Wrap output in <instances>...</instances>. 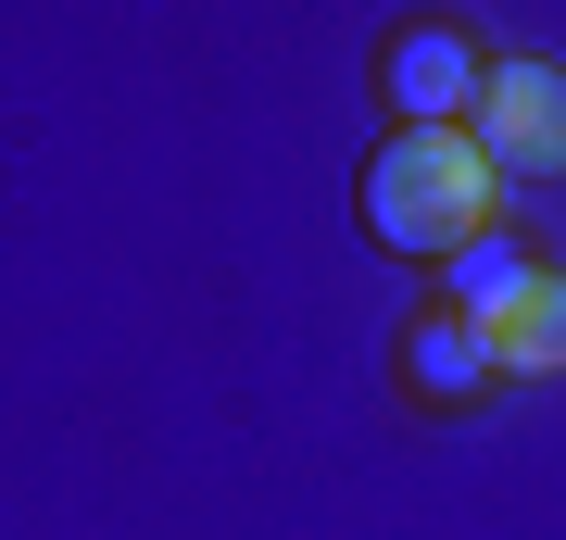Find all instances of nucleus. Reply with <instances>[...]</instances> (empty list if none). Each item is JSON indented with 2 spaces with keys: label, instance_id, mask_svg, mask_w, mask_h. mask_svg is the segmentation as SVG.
<instances>
[{
  "label": "nucleus",
  "instance_id": "nucleus-1",
  "mask_svg": "<svg viewBox=\"0 0 566 540\" xmlns=\"http://www.w3.org/2000/svg\"><path fill=\"white\" fill-rule=\"evenodd\" d=\"M491 201H504V177H491V151L465 139V126H403L378 163H365V240L378 252H465V240H491Z\"/></svg>",
  "mask_w": 566,
  "mask_h": 540
},
{
  "label": "nucleus",
  "instance_id": "nucleus-6",
  "mask_svg": "<svg viewBox=\"0 0 566 540\" xmlns=\"http://www.w3.org/2000/svg\"><path fill=\"white\" fill-rule=\"evenodd\" d=\"M528 277H542V252H528L516 226H491V240H465V252H453V315H465V327H491Z\"/></svg>",
  "mask_w": 566,
  "mask_h": 540
},
{
  "label": "nucleus",
  "instance_id": "nucleus-5",
  "mask_svg": "<svg viewBox=\"0 0 566 540\" xmlns=\"http://www.w3.org/2000/svg\"><path fill=\"white\" fill-rule=\"evenodd\" d=\"M554 364H566V264H542L491 315V378H554Z\"/></svg>",
  "mask_w": 566,
  "mask_h": 540
},
{
  "label": "nucleus",
  "instance_id": "nucleus-3",
  "mask_svg": "<svg viewBox=\"0 0 566 540\" xmlns=\"http://www.w3.org/2000/svg\"><path fill=\"white\" fill-rule=\"evenodd\" d=\"M491 88V63L465 51V25H403L390 39V100H403V126H465Z\"/></svg>",
  "mask_w": 566,
  "mask_h": 540
},
{
  "label": "nucleus",
  "instance_id": "nucleus-4",
  "mask_svg": "<svg viewBox=\"0 0 566 540\" xmlns=\"http://www.w3.org/2000/svg\"><path fill=\"white\" fill-rule=\"evenodd\" d=\"M403 378H416V402H479V390H491V327H465L453 301L416 315V327H403Z\"/></svg>",
  "mask_w": 566,
  "mask_h": 540
},
{
  "label": "nucleus",
  "instance_id": "nucleus-2",
  "mask_svg": "<svg viewBox=\"0 0 566 540\" xmlns=\"http://www.w3.org/2000/svg\"><path fill=\"white\" fill-rule=\"evenodd\" d=\"M465 139L491 151V177H566V63H491Z\"/></svg>",
  "mask_w": 566,
  "mask_h": 540
}]
</instances>
